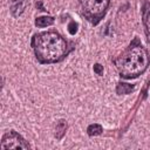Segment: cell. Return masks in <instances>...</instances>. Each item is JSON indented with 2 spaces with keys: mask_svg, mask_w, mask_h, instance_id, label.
Here are the masks:
<instances>
[{
  "mask_svg": "<svg viewBox=\"0 0 150 150\" xmlns=\"http://www.w3.org/2000/svg\"><path fill=\"white\" fill-rule=\"evenodd\" d=\"M32 47L40 63H55L68 54V43L56 30L35 34L32 39Z\"/></svg>",
  "mask_w": 150,
  "mask_h": 150,
  "instance_id": "6da1fadb",
  "label": "cell"
},
{
  "mask_svg": "<svg viewBox=\"0 0 150 150\" xmlns=\"http://www.w3.org/2000/svg\"><path fill=\"white\" fill-rule=\"evenodd\" d=\"M115 63L121 77L135 79L146 70L150 56L148 50L138 42V39H135Z\"/></svg>",
  "mask_w": 150,
  "mask_h": 150,
  "instance_id": "7a4b0ae2",
  "label": "cell"
},
{
  "mask_svg": "<svg viewBox=\"0 0 150 150\" xmlns=\"http://www.w3.org/2000/svg\"><path fill=\"white\" fill-rule=\"evenodd\" d=\"M80 4L83 16L93 25H97L103 19L110 0H80Z\"/></svg>",
  "mask_w": 150,
  "mask_h": 150,
  "instance_id": "3957f363",
  "label": "cell"
},
{
  "mask_svg": "<svg viewBox=\"0 0 150 150\" xmlns=\"http://www.w3.org/2000/svg\"><path fill=\"white\" fill-rule=\"evenodd\" d=\"M29 144L14 130L6 132L1 139V149H28Z\"/></svg>",
  "mask_w": 150,
  "mask_h": 150,
  "instance_id": "277c9868",
  "label": "cell"
},
{
  "mask_svg": "<svg viewBox=\"0 0 150 150\" xmlns=\"http://www.w3.org/2000/svg\"><path fill=\"white\" fill-rule=\"evenodd\" d=\"M27 6H28V0H14L11 6V12L14 16H19L25 12Z\"/></svg>",
  "mask_w": 150,
  "mask_h": 150,
  "instance_id": "5b68a950",
  "label": "cell"
},
{
  "mask_svg": "<svg viewBox=\"0 0 150 150\" xmlns=\"http://www.w3.org/2000/svg\"><path fill=\"white\" fill-rule=\"evenodd\" d=\"M53 23H54V18L53 16H40V18H36V20H35V25L40 28L50 26Z\"/></svg>",
  "mask_w": 150,
  "mask_h": 150,
  "instance_id": "8992f818",
  "label": "cell"
},
{
  "mask_svg": "<svg viewBox=\"0 0 150 150\" xmlns=\"http://www.w3.org/2000/svg\"><path fill=\"white\" fill-rule=\"evenodd\" d=\"M66 129H67V123H66L63 120L59 121V122L56 123V127H55V137H56L57 139L62 138V136H63L64 132H66Z\"/></svg>",
  "mask_w": 150,
  "mask_h": 150,
  "instance_id": "52a82bcc",
  "label": "cell"
},
{
  "mask_svg": "<svg viewBox=\"0 0 150 150\" xmlns=\"http://www.w3.org/2000/svg\"><path fill=\"white\" fill-rule=\"evenodd\" d=\"M132 90H134V86L128 84V83H118L116 88L117 94H129Z\"/></svg>",
  "mask_w": 150,
  "mask_h": 150,
  "instance_id": "ba28073f",
  "label": "cell"
},
{
  "mask_svg": "<svg viewBox=\"0 0 150 150\" xmlns=\"http://www.w3.org/2000/svg\"><path fill=\"white\" fill-rule=\"evenodd\" d=\"M87 132L89 136H96L102 132V127L100 124H90L87 129Z\"/></svg>",
  "mask_w": 150,
  "mask_h": 150,
  "instance_id": "9c48e42d",
  "label": "cell"
},
{
  "mask_svg": "<svg viewBox=\"0 0 150 150\" xmlns=\"http://www.w3.org/2000/svg\"><path fill=\"white\" fill-rule=\"evenodd\" d=\"M143 22H144V27H145V33H146V36L148 39L150 40V8L144 13V19H143Z\"/></svg>",
  "mask_w": 150,
  "mask_h": 150,
  "instance_id": "30bf717a",
  "label": "cell"
},
{
  "mask_svg": "<svg viewBox=\"0 0 150 150\" xmlns=\"http://www.w3.org/2000/svg\"><path fill=\"white\" fill-rule=\"evenodd\" d=\"M68 32H69L71 35H74V34L77 32V23H76L75 21H70V22H69V25H68Z\"/></svg>",
  "mask_w": 150,
  "mask_h": 150,
  "instance_id": "8fae6325",
  "label": "cell"
},
{
  "mask_svg": "<svg viewBox=\"0 0 150 150\" xmlns=\"http://www.w3.org/2000/svg\"><path fill=\"white\" fill-rule=\"evenodd\" d=\"M94 71H95L97 75H101V74L103 73V67H102L100 63H96V64L94 66Z\"/></svg>",
  "mask_w": 150,
  "mask_h": 150,
  "instance_id": "7c38bea8",
  "label": "cell"
}]
</instances>
